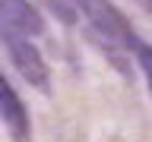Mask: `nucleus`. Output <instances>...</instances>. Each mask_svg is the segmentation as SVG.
Here are the masks:
<instances>
[{"label": "nucleus", "instance_id": "obj_6", "mask_svg": "<svg viewBox=\"0 0 152 142\" xmlns=\"http://www.w3.org/2000/svg\"><path fill=\"white\" fill-rule=\"evenodd\" d=\"M48 3H51V9H54V16L60 22H76V9L70 0H48Z\"/></svg>", "mask_w": 152, "mask_h": 142}, {"label": "nucleus", "instance_id": "obj_4", "mask_svg": "<svg viewBox=\"0 0 152 142\" xmlns=\"http://www.w3.org/2000/svg\"><path fill=\"white\" fill-rule=\"evenodd\" d=\"M0 25L26 38L45 35V16L38 7H32V0H0Z\"/></svg>", "mask_w": 152, "mask_h": 142}, {"label": "nucleus", "instance_id": "obj_1", "mask_svg": "<svg viewBox=\"0 0 152 142\" xmlns=\"http://www.w3.org/2000/svg\"><path fill=\"white\" fill-rule=\"evenodd\" d=\"M76 16H83L108 44L117 47H133L136 44V32H133L130 19L114 7L111 0H70Z\"/></svg>", "mask_w": 152, "mask_h": 142}, {"label": "nucleus", "instance_id": "obj_3", "mask_svg": "<svg viewBox=\"0 0 152 142\" xmlns=\"http://www.w3.org/2000/svg\"><path fill=\"white\" fill-rule=\"evenodd\" d=\"M0 120L7 126V133L16 142H28L32 139V120H28V111L22 98L16 95V88L10 85V79L0 70Z\"/></svg>", "mask_w": 152, "mask_h": 142}, {"label": "nucleus", "instance_id": "obj_5", "mask_svg": "<svg viewBox=\"0 0 152 142\" xmlns=\"http://www.w3.org/2000/svg\"><path fill=\"white\" fill-rule=\"evenodd\" d=\"M130 51H133V57H136V63L142 66V76H146L149 92H152V44H146L142 38H136V44H133Z\"/></svg>", "mask_w": 152, "mask_h": 142}, {"label": "nucleus", "instance_id": "obj_2", "mask_svg": "<svg viewBox=\"0 0 152 142\" xmlns=\"http://www.w3.org/2000/svg\"><path fill=\"white\" fill-rule=\"evenodd\" d=\"M0 44L7 47V54H10V60H13V66L19 70V76H22L28 85L48 92L51 73H48V63H45V57H41V51L32 44V38L19 35V32H13V28H7V25H0Z\"/></svg>", "mask_w": 152, "mask_h": 142}]
</instances>
